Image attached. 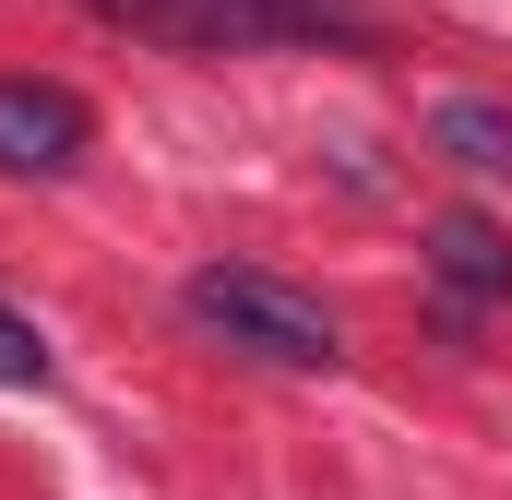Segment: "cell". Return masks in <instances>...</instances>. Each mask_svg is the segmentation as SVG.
Returning <instances> with one entry per match:
<instances>
[{
    "mask_svg": "<svg viewBox=\"0 0 512 500\" xmlns=\"http://www.w3.org/2000/svg\"><path fill=\"white\" fill-rule=\"evenodd\" d=\"M179 310H191V334H215L227 358H262V370H346V322H334L322 298H298L286 274H262V262H203V274H179Z\"/></svg>",
    "mask_w": 512,
    "mask_h": 500,
    "instance_id": "7a4b0ae2",
    "label": "cell"
},
{
    "mask_svg": "<svg viewBox=\"0 0 512 500\" xmlns=\"http://www.w3.org/2000/svg\"><path fill=\"white\" fill-rule=\"evenodd\" d=\"M84 155H96V108L72 84L0 72V179H72Z\"/></svg>",
    "mask_w": 512,
    "mask_h": 500,
    "instance_id": "3957f363",
    "label": "cell"
},
{
    "mask_svg": "<svg viewBox=\"0 0 512 500\" xmlns=\"http://www.w3.org/2000/svg\"><path fill=\"white\" fill-rule=\"evenodd\" d=\"M108 36L179 60H262V48H382L370 0H84Z\"/></svg>",
    "mask_w": 512,
    "mask_h": 500,
    "instance_id": "6da1fadb",
    "label": "cell"
},
{
    "mask_svg": "<svg viewBox=\"0 0 512 500\" xmlns=\"http://www.w3.org/2000/svg\"><path fill=\"white\" fill-rule=\"evenodd\" d=\"M48 370H60V358H48V334L0 298V393H48Z\"/></svg>",
    "mask_w": 512,
    "mask_h": 500,
    "instance_id": "8992f818",
    "label": "cell"
},
{
    "mask_svg": "<svg viewBox=\"0 0 512 500\" xmlns=\"http://www.w3.org/2000/svg\"><path fill=\"white\" fill-rule=\"evenodd\" d=\"M429 155L465 179H512V108L501 96H441L429 108Z\"/></svg>",
    "mask_w": 512,
    "mask_h": 500,
    "instance_id": "5b68a950",
    "label": "cell"
},
{
    "mask_svg": "<svg viewBox=\"0 0 512 500\" xmlns=\"http://www.w3.org/2000/svg\"><path fill=\"white\" fill-rule=\"evenodd\" d=\"M429 286H441L453 310H489V298H512V227H501V215H477V203L429 215Z\"/></svg>",
    "mask_w": 512,
    "mask_h": 500,
    "instance_id": "277c9868",
    "label": "cell"
}]
</instances>
